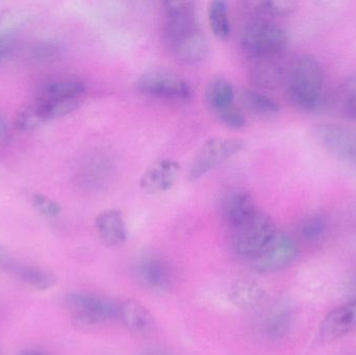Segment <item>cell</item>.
I'll list each match as a JSON object with an SVG mask.
<instances>
[{
	"mask_svg": "<svg viewBox=\"0 0 356 355\" xmlns=\"http://www.w3.org/2000/svg\"><path fill=\"white\" fill-rule=\"evenodd\" d=\"M165 41L172 56L184 64L202 62L209 53V45L201 31L192 1H166L164 4Z\"/></svg>",
	"mask_w": 356,
	"mask_h": 355,
	"instance_id": "1",
	"label": "cell"
},
{
	"mask_svg": "<svg viewBox=\"0 0 356 355\" xmlns=\"http://www.w3.org/2000/svg\"><path fill=\"white\" fill-rule=\"evenodd\" d=\"M286 96L298 110L313 112L323 100L324 72L321 64L311 54H299L286 70Z\"/></svg>",
	"mask_w": 356,
	"mask_h": 355,
	"instance_id": "2",
	"label": "cell"
},
{
	"mask_svg": "<svg viewBox=\"0 0 356 355\" xmlns=\"http://www.w3.org/2000/svg\"><path fill=\"white\" fill-rule=\"evenodd\" d=\"M288 31L270 21L259 20L249 23L242 33L243 49L255 58H275L289 45Z\"/></svg>",
	"mask_w": 356,
	"mask_h": 355,
	"instance_id": "3",
	"label": "cell"
},
{
	"mask_svg": "<svg viewBox=\"0 0 356 355\" xmlns=\"http://www.w3.org/2000/svg\"><path fill=\"white\" fill-rule=\"evenodd\" d=\"M72 318L83 327H95L119 317L120 306L110 298L87 292H72L65 297Z\"/></svg>",
	"mask_w": 356,
	"mask_h": 355,
	"instance_id": "4",
	"label": "cell"
},
{
	"mask_svg": "<svg viewBox=\"0 0 356 355\" xmlns=\"http://www.w3.org/2000/svg\"><path fill=\"white\" fill-rule=\"evenodd\" d=\"M277 233L271 217L266 213L257 212L246 222L236 229L234 249L246 260L257 258Z\"/></svg>",
	"mask_w": 356,
	"mask_h": 355,
	"instance_id": "5",
	"label": "cell"
},
{
	"mask_svg": "<svg viewBox=\"0 0 356 355\" xmlns=\"http://www.w3.org/2000/svg\"><path fill=\"white\" fill-rule=\"evenodd\" d=\"M245 141L238 138H211L207 140L193 158L188 179L197 181L217 167L244 151Z\"/></svg>",
	"mask_w": 356,
	"mask_h": 355,
	"instance_id": "6",
	"label": "cell"
},
{
	"mask_svg": "<svg viewBox=\"0 0 356 355\" xmlns=\"http://www.w3.org/2000/svg\"><path fill=\"white\" fill-rule=\"evenodd\" d=\"M136 89L144 95L168 100H188L192 95L188 81L166 69L146 71L136 81Z\"/></svg>",
	"mask_w": 356,
	"mask_h": 355,
	"instance_id": "7",
	"label": "cell"
},
{
	"mask_svg": "<svg viewBox=\"0 0 356 355\" xmlns=\"http://www.w3.org/2000/svg\"><path fill=\"white\" fill-rule=\"evenodd\" d=\"M315 135L336 160L356 170V131L343 125L324 123L316 126Z\"/></svg>",
	"mask_w": 356,
	"mask_h": 355,
	"instance_id": "8",
	"label": "cell"
},
{
	"mask_svg": "<svg viewBox=\"0 0 356 355\" xmlns=\"http://www.w3.org/2000/svg\"><path fill=\"white\" fill-rule=\"evenodd\" d=\"M298 256L299 248L296 242L286 233L277 231L263 252L251 261V264L257 272L269 274L288 268Z\"/></svg>",
	"mask_w": 356,
	"mask_h": 355,
	"instance_id": "9",
	"label": "cell"
},
{
	"mask_svg": "<svg viewBox=\"0 0 356 355\" xmlns=\"http://www.w3.org/2000/svg\"><path fill=\"white\" fill-rule=\"evenodd\" d=\"M135 273L138 281L152 291L165 292L172 286V267L167 258L159 254L141 256L136 264Z\"/></svg>",
	"mask_w": 356,
	"mask_h": 355,
	"instance_id": "10",
	"label": "cell"
},
{
	"mask_svg": "<svg viewBox=\"0 0 356 355\" xmlns=\"http://www.w3.org/2000/svg\"><path fill=\"white\" fill-rule=\"evenodd\" d=\"M356 329V299L330 311L320 324L319 338L323 343L336 341Z\"/></svg>",
	"mask_w": 356,
	"mask_h": 355,
	"instance_id": "11",
	"label": "cell"
},
{
	"mask_svg": "<svg viewBox=\"0 0 356 355\" xmlns=\"http://www.w3.org/2000/svg\"><path fill=\"white\" fill-rule=\"evenodd\" d=\"M180 165L177 160L162 158L152 163L140 179V187L146 193L158 194L169 191L175 185Z\"/></svg>",
	"mask_w": 356,
	"mask_h": 355,
	"instance_id": "12",
	"label": "cell"
},
{
	"mask_svg": "<svg viewBox=\"0 0 356 355\" xmlns=\"http://www.w3.org/2000/svg\"><path fill=\"white\" fill-rule=\"evenodd\" d=\"M221 212L226 222L236 229L251 218L257 208L248 191L234 189L227 192L222 199Z\"/></svg>",
	"mask_w": 356,
	"mask_h": 355,
	"instance_id": "13",
	"label": "cell"
},
{
	"mask_svg": "<svg viewBox=\"0 0 356 355\" xmlns=\"http://www.w3.org/2000/svg\"><path fill=\"white\" fill-rule=\"evenodd\" d=\"M119 318L127 331L136 337H149L156 331V323L152 313L136 300H127L121 304Z\"/></svg>",
	"mask_w": 356,
	"mask_h": 355,
	"instance_id": "14",
	"label": "cell"
},
{
	"mask_svg": "<svg viewBox=\"0 0 356 355\" xmlns=\"http://www.w3.org/2000/svg\"><path fill=\"white\" fill-rule=\"evenodd\" d=\"M95 224L102 242L106 245H122L127 241V225L118 210L111 208L100 213L96 218Z\"/></svg>",
	"mask_w": 356,
	"mask_h": 355,
	"instance_id": "15",
	"label": "cell"
},
{
	"mask_svg": "<svg viewBox=\"0 0 356 355\" xmlns=\"http://www.w3.org/2000/svg\"><path fill=\"white\" fill-rule=\"evenodd\" d=\"M86 85L74 76H60L51 79L42 87L38 98L48 100L81 99Z\"/></svg>",
	"mask_w": 356,
	"mask_h": 355,
	"instance_id": "16",
	"label": "cell"
},
{
	"mask_svg": "<svg viewBox=\"0 0 356 355\" xmlns=\"http://www.w3.org/2000/svg\"><path fill=\"white\" fill-rule=\"evenodd\" d=\"M266 293L263 288L250 279H238L228 291V299L240 310H254L263 304Z\"/></svg>",
	"mask_w": 356,
	"mask_h": 355,
	"instance_id": "17",
	"label": "cell"
},
{
	"mask_svg": "<svg viewBox=\"0 0 356 355\" xmlns=\"http://www.w3.org/2000/svg\"><path fill=\"white\" fill-rule=\"evenodd\" d=\"M276 58V56H275ZM275 58H259L252 67L251 79L257 87L273 90L280 87L286 77V70Z\"/></svg>",
	"mask_w": 356,
	"mask_h": 355,
	"instance_id": "18",
	"label": "cell"
},
{
	"mask_svg": "<svg viewBox=\"0 0 356 355\" xmlns=\"http://www.w3.org/2000/svg\"><path fill=\"white\" fill-rule=\"evenodd\" d=\"M10 274L27 287L38 291H47L58 281L56 275L50 271L19 262L16 263Z\"/></svg>",
	"mask_w": 356,
	"mask_h": 355,
	"instance_id": "19",
	"label": "cell"
},
{
	"mask_svg": "<svg viewBox=\"0 0 356 355\" xmlns=\"http://www.w3.org/2000/svg\"><path fill=\"white\" fill-rule=\"evenodd\" d=\"M207 106L216 114L234 106V89L232 83L223 77H215L205 89Z\"/></svg>",
	"mask_w": 356,
	"mask_h": 355,
	"instance_id": "20",
	"label": "cell"
},
{
	"mask_svg": "<svg viewBox=\"0 0 356 355\" xmlns=\"http://www.w3.org/2000/svg\"><path fill=\"white\" fill-rule=\"evenodd\" d=\"M241 100L251 113L263 118H274L280 115L282 110L278 102L273 98L253 90H243L241 92Z\"/></svg>",
	"mask_w": 356,
	"mask_h": 355,
	"instance_id": "21",
	"label": "cell"
},
{
	"mask_svg": "<svg viewBox=\"0 0 356 355\" xmlns=\"http://www.w3.org/2000/svg\"><path fill=\"white\" fill-rule=\"evenodd\" d=\"M207 18L211 33L220 41L229 39L232 33L229 16H228L227 6L225 2L211 1L207 8Z\"/></svg>",
	"mask_w": 356,
	"mask_h": 355,
	"instance_id": "22",
	"label": "cell"
},
{
	"mask_svg": "<svg viewBox=\"0 0 356 355\" xmlns=\"http://www.w3.org/2000/svg\"><path fill=\"white\" fill-rule=\"evenodd\" d=\"M327 231V219L320 212L312 213L305 217L299 227L301 238L307 243L315 244L322 241Z\"/></svg>",
	"mask_w": 356,
	"mask_h": 355,
	"instance_id": "23",
	"label": "cell"
},
{
	"mask_svg": "<svg viewBox=\"0 0 356 355\" xmlns=\"http://www.w3.org/2000/svg\"><path fill=\"white\" fill-rule=\"evenodd\" d=\"M64 52V46L56 39H44L33 44L29 49V58L38 64L58 60Z\"/></svg>",
	"mask_w": 356,
	"mask_h": 355,
	"instance_id": "24",
	"label": "cell"
},
{
	"mask_svg": "<svg viewBox=\"0 0 356 355\" xmlns=\"http://www.w3.org/2000/svg\"><path fill=\"white\" fill-rule=\"evenodd\" d=\"M292 314L286 308H280L272 313L265 322V331L272 339H280L290 331Z\"/></svg>",
	"mask_w": 356,
	"mask_h": 355,
	"instance_id": "25",
	"label": "cell"
},
{
	"mask_svg": "<svg viewBox=\"0 0 356 355\" xmlns=\"http://www.w3.org/2000/svg\"><path fill=\"white\" fill-rule=\"evenodd\" d=\"M255 10L274 17H288L297 10L296 1L293 0H269V1L251 2Z\"/></svg>",
	"mask_w": 356,
	"mask_h": 355,
	"instance_id": "26",
	"label": "cell"
},
{
	"mask_svg": "<svg viewBox=\"0 0 356 355\" xmlns=\"http://www.w3.org/2000/svg\"><path fill=\"white\" fill-rule=\"evenodd\" d=\"M45 122L35 102L22 108L16 118V126L21 131H33Z\"/></svg>",
	"mask_w": 356,
	"mask_h": 355,
	"instance_id": "27",
	"label": "cell"
},
{
	"mask_svg": "<svg viewBox=\"0 0 356 355\" xmlns=\"http://www.w3.org/2000/svg\"><path fill=\"white\" fill-rule=\"evenodd\" d=\"M29 18V15L24 12L6 13L0 17V35H16L17 31L26 24Z\"/></svg>",
	"mask_w": 356,
	"mask_h": 355,
	"instance_id": "28",
	"label": "cell"
},
{
	"mask_svg": "<svg viewBox=\"0 0 356 355\" xmlns=\"http://www.w3.org/2000/svg\"><path fill=\"white\" fill-rule=\"evenodd\" d=\"M342 92L345 112L356 120V73L345 81Z\"/></svg>",
	"mask_w": 356,
	"mask_h": 355,
	"instance_id": "29",
	"label": "cell"
},
{
	"mask_svg": "<svg viewBox=\"0 0 356 355\" xmlns=\"http://www.w3.org/2000/svg\"><path fill=\"white\" fill-rule=\"evenodd\" d=\"M33 202L37 210L48 218H56V217L60 216V213H62V208H60V204L54 200L49 199L46 196L35 194V195H33Z\"/></svg>",
	"mask_w": 356,
	"mask_h": 355,
	"instance_id": "30",
	"label": "cell"
},
{
	"mask_svg": "<svg viewBox=\"0 0 356 355\" xmlns=\"http://www.w3.org/2000/svg\"><path fill=\"white\" fill-rule=\"evenodd\" d=\"M216 115H217L218 119L228 129H240L246 125V119H245L244 114L234 106Z\"/></svg>",
	"mask_w": 356,
	"mask_h": 355,
	"instance_id": "31",
	"label": "cell"
},
{
	"mask_svg": "<svg viewBox=\"0 0 356 355\" xmlns=\"http://www.w3.org/2000/svg\"><path fill=\"white\" fill-rule=\"evenodd\" d=\"M16 44L15 35H0V65L12 56L16 48Z\"/></svg>",
	"mask_w": 356,
	"mask_h": 355,
	"instance_id": "32",
	"label": "cell"
},
{
	"mask_svg": "<svg viewBox=\"0 0 356 355\" xmlns=\"http://www.w3.org/2000/svg\"><path fill=\"white\" fill-rule=\"evenodd\" d=\"M16 263L17 261H15V258L8 254V250L0 245V270L10 273Z\"/></svg>",
	"mask_w": 356,
	"mask_h": 355,
	"instance_id": "33",
	"label": "cell"
},
{
	"mask_svg": "<svg viewBox=\"0 0 356 355\" xmlns=\"http://www.w3.org/2000/svg\"><path fill=\"white\" fill-rule=\"evenodd\" d=\"M141 355H175L171 354L168 349L164 347H160V346H154V347L147 348L144 350Z\"/></svg>",
	"mask_w": 356,
	"mask_h": 355,
	"instance_id": "34",
	"label": "cell"
},
{
	"mask_svg": "<svg viewBox=\"0 0 356 355\" xmlns=\"http://www.w3.org/2000/svg\"><path fill=\"white\" fill-rule=\"evenodd\" d=\"M6 131H8V124L2 115L0 114V138H3L6 135Z\"/></svg>",
	"mask_w": 356,
	"mask_h": 355,
	"instance_id": "35",
	"label": "cell"
},
{
	"mask_svg": "<svg viewBox=\"0 0 356 355\" xmlns=\"http://www.w3.org/2000/svg\"><path fill=\"white\" fill-rule=\"evenodd\" d=\"M20 355H48L45 352H39V350H25Z\"/></svg>",
	"mask_w": 356,
	"mask_h": 355,
	"instance_id": "36",
	"label": "cell"
},
{
	"mask_svg": "<svg viewBox=\"0 0 356 355\" xmlns=\"http://www.w3.org/2000/svg\"><path fill=\"white\" fill-rule=\"evenodd\" d=\"M351 355V354H350Z\"/></svg>",
	"mask_w": 356,
	"mask_h": 355,
	"instance_id": "37",
	"label": "cell"
}]
</instances>
